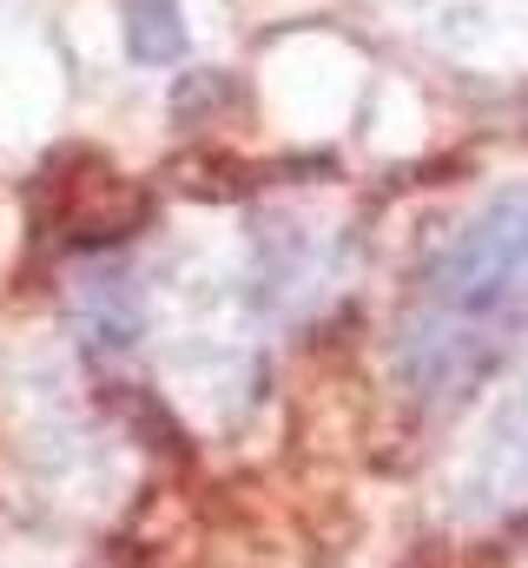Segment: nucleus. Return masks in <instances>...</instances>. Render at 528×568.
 <instances>
[{
    "instance_id": "7ed1b4c3",
    "label": "nucleus",
    "mask_w": 528,
    "mask_h": 568,
    "mask_svg": "<svg viewBox=\"0 0 528 568\" xmlns=\"http://www.w3.org/2000/svg\"><path fill=\"white\" fill-rule=\"evenodd\" d=\"M80 317H87V331H93V344H132L139 337V284L126 272H100V278H87L80 291Z\"/></svg>"
},
{
    "instance_id": "f03ea898",
    "label": "nucleus",
    "mask_w": 528,
    "mask_h": 568,
    "mask_svg": "<svg viewBox=\"0 0 528 568\" xmlns=\"http://www.w3.org/2000/svg\"><path fill=\"white\" fill-rule=\"evenodd\" d=\"M516 503H528V377L489 417L476 456H469V476H463V509L469 516H496V509H516Z\"/></svg>"
},
{
    "instance_id": "20e7f679",
    "label": "nucleus",
    "mask_w": 528,
    "mask_h": 568,
    "mask_svg": "<svg viewBox=\"0 0 528 568\" xmlns=\"http://www.w3.org/2000/svg\"><path fill=\"white\" fill-rule=\"evenodd\" d=\"M126 47H132V60H145V67L179 60V53H185L179 7H172V0H132L126 7Z\"/></svg>"
},
{
    "instance_id": "f257e3e1",
    "label": "nucleus",
    "mask_w": 528,
    "mask_h": 568,
    "mask_svg": "<svg viewBox=\"0 0 528 568\" xmlns=\"http://www.w3.org/2000/svg\"><path fill=\"white\" fill-rule=\"evenodd\" d=\"M516 324H528V185L496 192L429 265L396 331V384L416 404H449Z\"/></svg>"
}]
</instances>
